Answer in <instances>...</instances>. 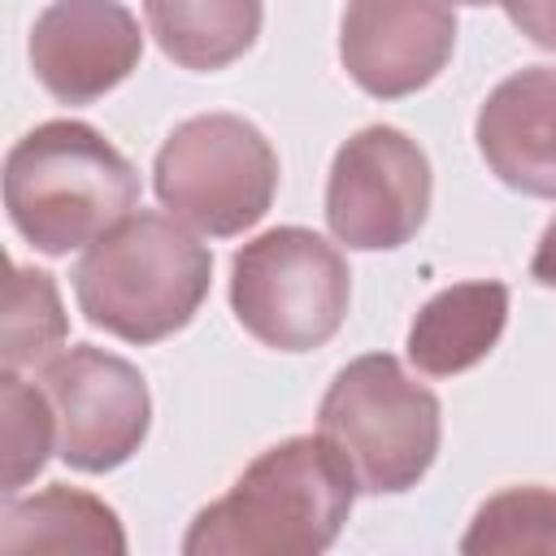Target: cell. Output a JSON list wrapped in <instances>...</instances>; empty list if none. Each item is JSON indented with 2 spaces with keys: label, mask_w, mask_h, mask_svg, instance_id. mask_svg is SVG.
Segmentation results:
<instances>
[{
  "label": "cell",
  "mask_w": 556,
  "mask_h": 556,
  "mask_svg": "<svg viewBox=\"0 0 556 556\" xmlns=\"http://www.w3.org/2000/svg\"><path fill=\"white\" fill-rule=\"evenodd\" d=\"M348 456L317 430L261 452L235 486L195 513L187 556H317L326 552L356 500Z\"/></svg>",
  "instance_id": "obj_1"
},
{
  "label": "cell",
  "mask_w": 556,
  "mask_h": 556,
  "mask_svg": "<svg viewBox=\"0 0 556 556\" xmlns=\"http://www.w3.org/2000/svg\"><path fill=\"white\" fill-rule=\"evenodd\" d=\"M139 204L135 165L87 122H43L4 156V208L43 256L96 243Z\"/></svg>",
  "instance_id": "obj_2"
},
{
  "label": "cell",
  "mask_w": 556,
  "mask_h": 556,
  "mask_svg": "<svg viewBox=\"0 0 556 556\" xmlns=\"http://www.w3.org/2000/svg\"><path fill=\"white\" fill-rule=\"evenodd\" d=\"M208 248L165 213H130L74 265V295L91 326L126 343H161L208 295Z\"/></svg>",
  "instance_id": "obj_3"
},
{
  "label": "cell",
  "mask_w": 556,
  "mask_h": 556,
  "mask_svg": "<svg viewBox=\"0 0 556 556\" xmlns=\"http://www.w3.org/2000/svg\"><path fill=\"white\" fill-rule=\"evenodd\" d=\"M317 430L348 456L356 486L369 495H400L426 478L439 456V400L404 374L387 352L348 361L321 395Z\"/></svg>",
  "instance_id": "obj_4"
},
{
  "label": "cell",
  "mask_w": 556,
  "mask_h": 556,
  "mask_svg": "<svg viewBox=\"0 0 556 556\" xmlns=\"http://www.w3.org/2000/svg\"><path fill=\"white\" fill-rule=\"evenodd\" d=\"M156 200L182 226L230 239L256 226L278 191V152L239 113H200L169 130L152 165Z\"/></svg>",
  "instance_id": "obj_5"
},
{
  "label": "cell",
  "mask_w": 556,
  "mask_h": 556,
  "mask_svg": "<svg viewBox=\"0 0 556 556\" xmlns=\"http://www.w3.org/2000/svg\"><path fill=\"white\" fill-rule=\"evenodd\" d=\"M348 261L304 226L265 230L230 261V308L265 348L313 352L330 343L348 317Z\"/></svg>",
  "instance_id": "obj_6"
},
{
  "label": "cell",
  "mask_w": 556,
  "mask_h": 556,
  "mask_svg": "<svg viewBox=\"0 0 556 556\" xmlns=\"http://www.w3.org/2000/svg\"><path fill=\"white\" fill-rule=\"evenodd\" d=\"M39 387L56 413V456L78 473L126 465L152 426L143 374L91 343L65 348L39 365Z\"/></svg>",
  "instance_id": "obj_7"
},
{
  "label": "cell",
  "mask_w": 556,
  "mask_h": 556,
  "mask_svg": "<svg viewBox=\"0 0 556 556\" xmlns=\"http://www.w3.org/2000/svg\"><path fill=\"white\" fill-rule=\"evenodd\" d=\"M430 161L395 126L356 130L330 165L326 222L339 243L382 252L408 243L430 213Z\"/></svg>",
  "instance_id": "obj_8"
},
{
  "label": "cell",
  "mask_w": 556,
  "mask_h": 556,
  "mask_svg": "<svg viewBox=\"0 0 556 556\" xmlns=\"http://www.w3.org/2000/svg\"><path fill=\"white\" fill-rule=\"evenodd\" d=\"M456 48L447 0H348L339 56L361 91L400 100L439 78Z\"/></svg>",
  "instance_id": "obj_9"
},
{
  "label": "cell",
  "mask_w": 556,
  "mask_h": 556,
  "mask_svg": "<svg viewBox=\"0 0 556 556\" xmlns=\"http://www.w3.org/2000/svg\"><path fill=\"white\" fill-rule=\"evenodd\" d=\"M143 56V35L122 0H52L30 26V70L61 104H91Z\"/></svg>",
  "instance_id": "obj_10"
},
{
  "label": "cell",
  "mask_w": 556,
  "mask_h": 556,
  "mask_svg": "<svg viewBox=\"0 0 556 556\" xmlns=\"http://www.w3.org/2000/svg\"><path fill=\"white\" fill-rule=\"evenodd\" d=\"M473 139L504 187L556 200V65L508 74L482 100Z\"/></svg>",
  "instance_id": "obj_11"
},
{
  "label": "cell",
  "mask_w": 556,
  "mask_h": 556,
  "mask_svg": "<svg viewBox=\"0 0 556 556\" xmlns=\"http://www.w3.org/2000/svg\"><path fill=\"white\" fill-rule=\"evenodd\" d=\"M508 287L504 282H456L421 304L408 326V361L430 378L473 369L504 334Z\"/></svg>",
  "instance_id": "obj_12"
},
{
  "label": "cell",
  "mask_w": 556,
  "mask_h": 556,
  "mask_svg": "<svg viewBox=\"0 0 556 556\" xmlns=\"http://www.w3.org/2000/svg\"><path fill=\"white\" fill-rule=\"evenodd\" d=\"M0 552H91L122 556L126 530L117 513L74 486H48L26 500H4L0 513Z\"/></svg>",
  "instance_id": "obj_13"
},
{
  "label": "cell",
  "mask_w": 556,
  "mask_h": 556,
  "mask_svg": "<svg viewBox=\"0 0 556 556\" xmlns=\"http://www.w3.org/2000/svg\"><path fill=\"white\" fill-rule=\"evenodd\" d=\"M148 30L161 52L182 70H226L239 61L256 35L265 4L261 0H143Z\"/></svg>",
  "instance_id": "obj_14"
},
{
  "label": "cell",
  "mask_w": 556,
  "mask_h": 556,
  "mask_svg": "<svg viewBox=\"0 0 556 556\" xmlns=\"http://www.w3.org/2000/svg\"><path fill=\"white\" fill-rule=\"evenodd\" d=\"M65 308L52 274L13 265L4 287V369H39L65 343Z\"/></svg>",
  "instance_id": "obj_15"
},
{
  "label": "cell",
  "mask_w": 556,
  "mask_h": 556,
  "mask_svg": "<svg viewBox=\"0 0 556 556\" xmlns=\"http://www.w3.org/2000/svg\"><path fill=\"white\" fill-rule=\"evenodd\" d=\"M460 552L469 556H500V552H556V491L547 486H513L491 495L465 539Z\"/></svg>",
  "instance_id": "obj_16"
},
{
  "label": "cell",
  "mask_w": 556,
  "mask_h": 556,
  "mask_svg": "<svg viewBox=\"0 0 556 556\" xmlns=\"http://www.w3.org/2000/svg\"><path fill=\"white\" fill-rule=\"evenodd\" d=\"M0 426H4V495H17L56 447V413L43 387L26 382L17 369L0 374Z\"/></svg>",
  "instance_id": "obj_17"
},
{
  "label": "cell",
  "mask_w": 556,
  "mask_h": 556,
  "mask_svg": "<svg viewBox=\"0 0 556 556\" xmlns=\"http://www.w3.org/2000/svg\"><path fill=\"white\" fill-rule=\"evenodd\" d=\"M521 35H530L539 48L556 52V0H500Z\"/></svg>",
  "instance_id": "obj_18"
},
{
  "label": "cell",
  "mask_w": 556,
  "mask_h": 556,
  "mask_svg": "<svg viewBox=\"0 0 556 556\" xmlns=\"http://www.w3.org/2000/svg\"><path fill=\"white\" fill-rule=\"evenodd\" d=\"M530 274L556 291V217L547 222V230L539 235V248H534V261H530Z\"/></svg>",
  "instance_id": "obj_19"
},
{
  "label": "cell",
  "mask_w": 556,
  "mask_h": 556,
  "mask_svg": "<svg viewBox=\"0 0 556 556\" xmlns=\"http://www.w3.org/2000/svg\"><path fill=\"white\" fill-rule=\"evenodd\" d=\"M456 4H500V0H456Z\"/></svg>",
  "instance_id": "obj_20"
}]
</instances>
